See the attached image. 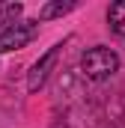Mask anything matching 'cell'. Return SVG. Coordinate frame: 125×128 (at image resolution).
Masks as SVG:
<instances>
[{
	"instance_id": "obj_1",
	"label": "cell",
	"mask_w": 125,
	"mask_h": 128,
	"mask_svg": "<svg viewBox=\"0 0 125 128\" xmlns=\"http://www.w3.org/2000/svg\"><path fill=\"white\" fill-rule=\"evenodd\" d=\"M80 72L90 80H107L119 72V54L107 45H95L80 54Z\"/></svg>"
},
{
	"instance_id": "obj_2",
	"label": "cell",
	"mask_w": 125,
	"mask_h": 128,
	"mask_svg": "<svg viewBox=\"0 0 125 128\" xmlns=\"http://www.w3.org/2000/svg\"><path fill=\"white\" fill-rule=\"evenodd\" d=\"M39 36V21H15L6 30H0V54L21 51Z\"/></svg>"
},
{
	"instance_id": "obj_3",
	"label": "cell",
	"mask_w": 125,
	"mask_h": 128,
	"mask_svg": "<svg viewBox=\"0 0 125 128\" xmlns=\"http://www.w3.org/2000/svg\"><path fill=\"white\" fill-rule=\"evenodd\" d=\"M60 51H62V42H57V45H51V48H48V54H45L42 60H36V63H33L30 74H27V90H30V92H36V90H42V86H45V80H48V74H51V66L57 63Z\"/></svg>"
},
{
	"instance_id": "obj_4",
	"label": "cell",
	"mask_w": 125,
	"mask_h": 128,
	"mask_svg": "<svg viewBox=\"0 0 125 128\" xmlns=\"http://www.w3.org/2000/svg\"><path fill=\"white\" fill-rule=\"evenodd\" d=\"M107 24H110V30L116 33V36H125V0L110 3V9H107Z\"/></svg>"
},
{
	"instance_id": "obj_5",
	"label": "cell",
	"mask_w": 125,
	"mask_h": 128,
	"mask_svg": "<svg viewBox=\"0 0 125 128\" xmlns=\"http://www.w3.org/2000/svg\"><path fill=\"white\" fill-rule=\"evenodd\" d=\"M24 12L21 3H12V6H0V30H6L9 24H15V18Z\"/></svg>"
},
{
	"instance_id": "obj_6",
	"label": "cell",
	"mask_w": 125,
	"mask_h": 128,
	"mask_svg": "<svg viewBox=\"0 0 125 128\" xmlns=\"http://www.w3.org/2000/svg\"><path fill=\"white\" fill-rule=\"evenodd\" d=\"M74 9V3H48L42 12H39V18H57V15H66V12H72Z\"/></svg>"
}]
</instances>
